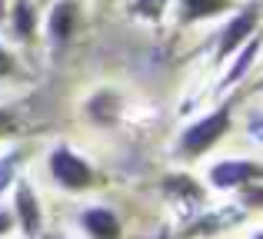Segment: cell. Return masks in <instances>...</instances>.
<instances>
[{"label": "cell", "mask_w": 263, "mask_h": 239, "mask_svg": "<svg viewBox=\"0 0 263 239\" xmlns=\"http://www.w3.org/2000/svg\"><path fill=\"white\" fill-rule=\"evenodd\" d=\"M240 106V93L230 90V97H223V103L213 106L210 113H203L200 120H193L190 126H183V133L177 136V146H174V156L177 160H200L203 153H210L220 140L233 129V113Z\"/></svg>", "instance_id": "cell-1"}, {"label": "cell", "mask_w": 263, "mask_h": 239, "mask_svg": "<svg viewBox=\"0 0 263 239\" xmlns=\"http://www.w3.org/2000/svg\"><path fill=\"white\" fill-rule=\"evenodd\" d=\"M47 173H50L53 186H60L64 193H90L103 183V176L93 169V163L87 156H80L70 143H53L47 153Z\"/></svg>", "instance_id": "cell-2"}, {"label": "cell", "mask_w": 263, "mask_h": 239, "mask_svg": "<svg viewBox=\"0 0 263 239\" xmlns=\"http://www.w3.org/2000/svg\"><path fill=\"white\" fill-rule=\"evenodd\" d=\"M250 209H243L240 203H223V206H203L193 216H186L183 226L174 233V239H206V236H223L230 229H237L240 223H247Z\"/></svg>", "instance_id": "cell-3"}, {"label": "cell", "mask_w": 263, "mask_h": 239, "mask_svg": "<svg viewBox=\"0 0 263 239\" xmlns=\"http://www.w3.org/2000/svg\"><path fill=\"white\" fill-rule=\"evenodd\" d=\"M257 30H260V4L253 0V4H247V7H237L233 17L220 27L217 40H213V47H217V50H213V63L217 67L227 63V60H230Z\"/></svg>", "instance_id": "cell-4"}, {"label": "cell", "mask_w": 263, "mask_h": 239, "mask_svg": "<svg viewBox=\"0 0 263 239\" xmlns=\"http://www.w3.org/2000/svg\"><path fill=\"white\" fill-rule=\"evenodd\" d=\"M10 213H13V229H20L24 239H40L44 236V206H40V196L33 189V183L24 173L13 180L10 186Z\"/></svg>", "instance_id": "cell-5"}, {"label": "cell", "mask_w": 263, "mask_h": 239, "mask_svg": "<svg viewBox=\"0 0 263 239\" xmlns=\"http://www.w3.org/2000/svg\"><path fill=\"white\" fill-rule=\"evenodd\" d=\"M80 24H84V7L80 0H53L47 4V44L53 47V53H64L67 47L73 44Z\"/></svg>", "instance_id": "cell-6"}, {"label": "cell", "mask_w": 263, "mask_h": 239, "mask_svg": "<svg viewBox=\"0 0 263 239\" xmlns=\"http://www.w3.org/2000/svg\"><path fill=\"white\" fill-rule=\"evenodd\" d=\"M253 183H263V163L260 160H220L210 166L206 173V186L220 189V193H240L243 186H253Z\"/></svg>", "instance_id": "cell-7"}, {"label": "cell", "mask_w": 263, "mask_h": 239, "mask_svg": "<svg viewBox=\"0 0 263 239\" xmlns=\"http://www.w3.org/2000/svg\"><path fill=\"white\" fill-rule=\"evenodd\" d=\"M157 189H160V196L170 203V206L183 209L186 216H193L197 209L206 206V186L200 180H193L190 173H167V176H160Z\"/></svg>", "instance_id": "cell-8"}, {"label": "cell", "mask_w": 263, "mask_h": 239, "mask_svg": "<svg viewBox=\"0 0 263 239\" xmlns=\"http://www.w3.org/2000/svg\"><path fill=\"white\" fill-rule=\"evenodd\" d=\"M84 117L93 123V126H117L123 117V97L114 90V86H97L93 93L84 100Z\"/></svg>", "instance_id": "cell-9"}, {"label": "cell", "mask_w": 263, "mask_h": 239, "mask_svg": "<svg viewBox=\"0 0 263 239\" xmlns=\"http://www.w3.org/2000/svg\"><path fill=\"white\" fill-rule=\"evenodd\" d=\"M80 229L87 239H123V220L110 206H87L77 213Z\"/></svg>", "instance_id": "cell-10"}, {"label": "cell", "mask_w": 263, "mask_h": 239, "mask_svg": "<svg viewBox=\"0 0 263 239\" xmlns=\"http://www.w3.org/2000/svg\"><path fill=\"white\" fill-rule=\"evenodd\" d=\"M7 27H10L13 40L20 44H33L37 40V27H40V7L37 0H10L7 4Z\"/></svg>", "instance_id": "cell-11"}, {"label": "cell", "mask_w": 263, "mask_h": 239, "mask_svg": "<svg viewBox=\"0 0 263 239\" xmlns=\"http://www.w3.org/2000/svg\"><path fill=\"white\" fill-rule=\"evenodd\" d=\"M257 53H260V33H253V37L230 57V67H227V73L220 77V83H217V93L237 90V86L247 80V73L253 70V63H257Z\"/></svg>", "instance_id": "cell-12"}, {"label": "cell", "mask_w": 263, "mask_h": 239, "mask_svg": "<svg viewBox=\"0 0 263 239\" xmlns=\"http://www.w3.org/2000/svg\"><path fill=\"white\" fill-rule=\"evenodd\" d=\"M233 10H237V0H177V24L193 27L200 20H213Z\"/></svg>", "instance_id": "cell-13"}, {"label": "cell", "mask_w": 263, "mask_h": 239, "mask_svg": "<svg viewBox=\"0 0 263 239\" xmlns=\"http://www.w3.org/2000/svg\"><path fill=\"white\" fill-rule=\"evenodd\" d=\"M27 160H30V146H10L4 156H0V196L10 193L13 180L24 173Z\"/></svg>", "instance_id": "cell-14"}, {"label": "cell", "mask_w": 263, "mask_h": 239, "mask_svg": "<svg viewBox=\"0 0 263 239\" xmlns=\"http://www.w3.org/2000/svg\"><path fill=\"white\" fill-rule=\"evenodd\" d=\"M167 7H170V0H130L127 13L137 20H147V24H157L167 13Z\"/></svg>", "instance_id": "cell-15"}, {"label": "cell", "mask_w": 263, "mask_h": 239, "mask_svg": "<svg viewBox=\"0 0 263 239\" xmlns=\"http://www.w3.org/2000/svg\"><path fill=\"white\" fill-rule=\"evenodd\" d=\"M24 77V67H20V60L13 57V50L7 44H0V80H17Z\"/></svg>", "instance_id": "cell-16"}, {"label": "cell", "mask_w": 263, "mask_h": 239, "mask_svg": "<svg viewBox=\"0 0 263 239\" xmlns=\"http://www.w3.org/2000/svg\"><path fill=\"white\" fill-rule=\"evenodd\" d=\"M13 133H17V113L0 106V140H7V136H13Z\"/></svg>", "instance_id": "cell-17"}, {"label": "cell", "mask_w": 263, "mask_h": 239, "mask_svg": "<svg viewBox=\"0 0 263 239\" xmlns=\"http://www.w3.org/2000/svg\"><path fill=\"white\" fill-rule=\"evenodd\" d=\"M10 233H13V213H10V206H0V239Z\"/></svg>", "instance_id": "cell-18"}, {"label": "cell", "mask_w": 263, "mask_h": 239, "mask_svg": "<svg viewBox=\"0 0 263 239\" xmlns=\"http://www.w3.org/2000/svg\"><path fill=\"white\" fill-rule=\"evenodd\" d=\"M250 133H253V140H260V110H253V117H250Z\"/></svg>", "instance_id": "cell-19"}, {"label": "cell", "mask_w": 263, "mask_h": 239, "mask_svg": "<svg viewBox=\"0 0 263 239\" xmlns=\"http://www.w3.org/2000/svg\"><path fill=\"white\" fill-rule=\"evenodd\" d=\"M7 4H10V0H0V24L7 20Z\"/></svg>", "instance_id": "cell-20"}, {"label": "cell", "mask_w": 263, "mask_h": 239, "mask_svg": "<svg viewBox=\"0 0 263 239\" xmlns=\"http://www.w3.org/2000/svg\"><path fill=\"white\" fill-rule=\"evenodd\" d=\"M47 239H67V236H60V233H47Z\"/></svg>", "instance_id": "cell-21"}, {"label": "cell", "mask_w": 263, "mask_h": 239, "mask_svg": "<svg viewBox=\"0 0 263 239\" xmlns=\"http://www.w3.org/2000/svg\"><path fill=\"white\" fill-rule=\"evenodd\" d=\"M154 239H174V236H170V233H163V236H154Z\"/></svg>", "instance_id": "cell-22"}, {"label": "cell", "mask_w": 263, "mask_h": 239, "mask_svg": "<svg viewBox=\"0 0 263 239\" xmlns=\"http://www.w3.org/2000/svg\"><path fill=\"white\" fill-rule=\"evenodd\" d=\"M250 239H263V233H260V229H257V233H253V236H250Z\"/></svg>", "instance_id": "cell-23"}, {"label": "cell", "mask_w": 263, "mask_h": 239, "mask_svg": "<svg viewBox=\"0 0 263 239\" xmlns=\"http://www.w3.org/2000/svg\"><path fill=\"white\" fill-rule=\"evenodd\" d=\"M47 4H50V0H37V7H47Z\"/></svg>", "instance_id": "cell-24"}]
</instances>
